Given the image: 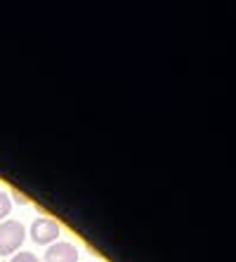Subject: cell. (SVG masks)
Returning <instances> with one entry per match:
<instances>
[{"label":"cell","mask_w":236,"mask_h":262,"mask_svg":"<svg viewBox=\"0 0 236 262\" xmlns=\"http://www.w3.org/2000/svg\"><path fill=\"white\" fill-rule=\"evenodd\" d=\"M26 238V227L19 220H5L0 222V255H10Z\"/></svg>","instance_id":"1"},{"label":"cell","mask_w":236,"mask_h":262,"mask_svg":"<svg viewBox=\"0 0 236 262\" xmlns=\"http://www.w3.org/2000/svg\"><path fill=\"white\" fill-rule=\"evenodd\" d=\"M57 236H59V225H57V220H52V217L33 220V225H31V238H33L36 244H40V246L55 244Z\"/></svg>","instance_id":"2"},{"label":"cell","mask_w":236,"mask_h":262,"mask_svg":"<svg viewBox=\"0 0 236 262\" xmlns=\"http://www.w3.org/2000/svg\"><path fill=\"white\" fill-rule=\"evenodd\" d=\"M45 262H78V248L69 241H55L45 250Z\"/></svg>","instance_id":"3"},{"label":"cell","mask_w":236,"mask_h":262,"mask_svg":"<svg viewBox=\"0 0 236 262\" xmlns=\"http://www.w3.org/2000/svg\"><path fill=\"white\" fill-rule=\"evenodd\" d=\"M10 210H12V199H10L5 191H0V222H5Z\"/></svg>","instance_id":"4"},{"label":"cell","mask_w":236,"mask_h":262,"mask_svg":"<svg viewBox=\"0 0 236 262\" xmlns=\"http://www.w3.org/2000/svg\"><path fill=\"white\" fill-rule=\"evenodd\" d=\"M10 262H40V260L33 253H29V250H22V253H14Z\"/></svg>","instance_id":"5"},{"label":"cell","mask_w":236,"mask_h":262,"mask_svg":"<svg viewBox=\"0 0 236 262\" xmlns=\"http://www.w3.org/2000/svg\"><path fill=\"white\" fill-rule=\"evenodd\" d=\"M12 196H14V201L22 203V206H26V203H29V199H26L24 194H19V191H12Z\"/></svg>","instance_id":"6"}]
</instances>
